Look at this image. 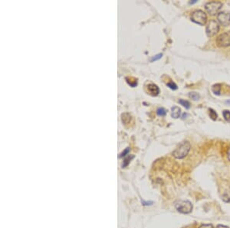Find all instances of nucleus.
<instances>
[{"instance_id":"423d86ee","label":"nucleus","mask_w":230,"mask_h":228,"mask_svg":"<svg viewBox=\"0 0 230 228\" xmlns=\"http://www.w3.org/2000/svg\"><path fill=\"white\" fill-rule=\"evenodd\" d=\"M219 31V25L216 20L212 19L208 22L206 28V32L208 37H213L216 36Z\"/></svg>"},{"instance_id":"39448f33","label":"nucleus","mask_w":230,"mask_h":228,"mask_svg":"<svg viewBox=\"0 0 230 228\" xmlns=\"http://www.w3.org/2000/svg\"><path fill=\"white\" fill-rule=\"evenodd\" d=\"M216 45L219 48H226L230 46V31L222 33L216 38Z\"/></svg>"},{"instance_id":"4468645a","label":"nucleus","mask_w":230,"mask_h":228,"mask_svg":"<svg viewBox=\"0 0 230 228\" xmlns=\"http://www.w3.org/2000/svg\"><path fill=\"white\" fill-rule=\"evenodd\" d=\"M209 117H210L211 119H213V121H216V119L218 118V115L216 114V112H215L213 108H209Z\"/></svg>"},{"instance_id":"1a4fd4ad","label":"nucleus","mask_w":230,"mask_h":228,"mask_svg":"<svg viewBox=\"0 0 230 228\" xmlns=\"http://www.w3.org/2000/svg\"><path fill=\"white\" fill-rule=\"evenodd\" d=\"M222 200L226 203H230V186L223 188V194H222Z\"/></svg>"},{"instance_id":"412c9836","label":"nucleus","mask_w":230,"mask_h":228,"mask_svg":"<svg viewBox=\"0 0 230 228\" xmlns=\"http://www.w3.org/2000/svg\"><path fill=\"white\" fill-rule=\"evenodd\" d=\"M130 149L129 148V147H127V148H126L125 150H124V151L122 152L121 154H120V156H119V157H124V156L127 155V154H129V152H130Z\"/></svg>"},{"instance_id":"dca6fc26","label":"nucleus","mask_w":230,"mask_h":228,"mask_svg":"<svg viewBox=\"0 0 230 228\" xmlns=\"http://www.w3.org/2000/svg\"><path fill=\"white\" fill-rule=\"evenodd\" d=\"M133 158H134V156H129V157H126V158L124 160L123 164H122V167L124 168V167H127V166L130 164V161H131Z\"/></svg>"},{"instance_id":"ddd939ff","label":"nucleus","mask_w":230,"mask_h":228,"mask_svg":"<svg viewBox=\"0 0 230 228\" xmlns=\"http://www.w3.org/2000/svg\"><path fill=\"white\" fill-rule=\"evenodd\" d=\"M121 120L124 124H129L131 121V116L128 113H124L121 115Z\"/></svg>"},{"instance_id":"393cba45","label":"nucleus","mask_w":230,"mask_h":228,"mask_svg":"<svg viewBox=\"0 0 230 228\" xmlns=\"http://www.w3.org/2000/svg\"><path fill=\"white\" fill-rule=\"evenodd\" d=\"M227 157H228V159H229V161L230 162V147H229V150H228V152H227Z\"/></svg>"},{"instance_id":"f257e3e1","label":"nucleus","mask_w":230,"mask_h":228,"mask_svg":"<svg viewBox=\"0 0 230 228\" xmlns=\"http://www.w3.org/2000/svg\"><path fill=\"white\" fill-rule=\"evenodd\" d=\"M191 149V145L188 141L182 142L179 145V146L173 152V155L175 158L177 159H183L187 156L189 154V151Z\"/></svg>"},{"instance_id":"b1692460","label":"nucleus","mask_w":230,"mask_h":228,"mask_svg":"<svg viewBox=\"0 0 230 228\" xmlns=\"http://www.w3.org/2000/svg\"><path fill=\"white\" fill-rule=\"evenodd\" d=\"M216 228H229V227H227V226L223 225V224H219V225H217V227H216Z\"/></svg>"},{"instance_id":"aec40b11","label":"nucleus","mask_w":230,"mask_h":228,"mask_svg":"<svg viewBox=\"0 0 230 228\" xmlns=\"http://www.w3.org/2000/svg\"><path fill=\"white\" fill-rule=\"evenodd\" d=\"M157 114L159 116H165L166 114H167V111L164 109V108H159L157 110Z\"/></svg>"},{"instance_id":"f8f14e48","label":"nucleus","mask_w":230,"mask_h":228,"mask_svg":"<svg viewBox=\"0 0 230 228\" xmlns=\"http://www.w3.org/2000/svg\"><path fill=\"white\" fill-rule=\"evenodd\" d=\"M126 81H127L129 85H130L133 88L137 85V79H136L135 78H133V77H127Z\"/></svg>"},{"instance_id":"a211bd4d","label":"nucleus","mask_w":230,"mask_h":228,"mask_svg":"<svg viewBox=\"0 0 230 228\" xmlns=\"http://www.w3.org/2000/svg\"><path fill=\"white\" fill-rule=\"evenodd\" d=\"M223 118L226 121L230 122V112L228 110H225L223 112Z\"/></svg>"},{"instance_id":"7ed1b4c3","label":"nucleus","mask_w":230,"mask_h":228,"mask_svg":"<svg viewBox=\"0 0 230 228\" xmlns=\"http://www.w3.org/2000/svg\"><path fill=\"white\" fill-rule=\"evenodd\" d=\"M191 20L199 26H205L207 22V16L202 10H196L191 15Z\"/></svg>"},{"instance_id":"bb28decb","label":"nucleus","mask_w":230,"mask_h":228,"mask_svg":"<svg viewBox=\"0 0 230 228\" xmlns=\"http://www.w3.org/2000/svg\"><path fill=\"white\" fill-rule=\"evenodd\" d=\"M196 2H197V1H196V0H195V1H193V2H189V4H193V3Z\"/></svg>"},{"instance_id":"a878e982","label":"nucleus","mask_w":230,"mask_h":228,"mask_svg":"<svg viewBox=\"0 0 230 228\" xmlns=\"http://www.w3.org/2000/svg\"><path fill=\"white\" fill-rule=\"evenodd\" d=\"M186 116H187V114H186V113H184V115H183V118H185V117H186Z\"/></svg>"},{"instance_id":"5701e85b","label":"nucleus","mask_w":230,"mask_h":228,"mask_svg":"<svg viewBox=\"0 0 230 228\" xmlns=\"http://www.w3.org/2000/svg\"><path fill=\"white\" fill-rule=\"evenodd\" d=\"M199 228H214L213 224H203Z\"/></svg>"},{"instance_id":"6e6552de","label":"nucleus","mask_w":230,"mask_h":228,"mask_svg":"<svg viewBox=\"0 0 230 228\" xmlns=\"http://www.w3.org/2000/svg\"><path fill=\"white\" fill-rule=\"evenodd\" d=\"M147 88L148 93L150 94V95H152V96H157V95H159V88L157 85H155V84L153 83L149 84V85H147Z\"/></svg>"},{"instance_id":"0eeeda50","label":"nucleus","mask_w":230,"mask_h":228,"mask_svg":"<svg viewBox=\"0 0 230 228\" xmlns=\"http://www.w3.org/2000/svg\"><path fill=\"white\" fill-rule=\"evenodd\" d=\"M217 20L223 26H228L230 25V12H220L217 15Z\"/></svg>"},{"instance_id":"9d476101","label":"nucleus","mask_w":230,"mask_h":228,"mask_svg":"<svg viewBox=\"0 0 230 228\" xmlns=\"http://www.w3.org/2000/svg\"><path fill=\"white\" fill-rule=\"evenodd\" d=\"M171 116L173 117L174 118H178L181 115V109L179 108V107L177 106H174L171 108Z\"/></svg>"},{"instance_id":"f03ea898","label":"nucleus","mask_w":230,"mask_h":228,"mask_svg":"<svg viewBox=\"0 0 230 228\" xmlns=\"http://www.w3.org/2000/svg\"><path fill=\"white\" fill-rule=\"evenodd\" d=\"M174 207L178 212L184 214H189L193 211V204L189 201L179 200L176 201L175 204H174Z\"/></svg>"},{"instance_id":"20e7f679","label":"nucleus","mask_w":230,"mask_h":228,"mask_svg":"<svg viewBox=\"0 0 230 228\" xmlns=\"http://www.w3.org/2000/svg\"><path fill=\"white\" fill-rule=\"evenodd\" d=\"M222 7H223V3L218 1L209 2L205 5V9H206V12L211 16L219 14V11L221 9Z\"/></svg>"},{"instance_id":"f3484780","label":"nucleus","mask_w":230,"mask_h":228,"mask_svg":"<svg viewBox=\"0 0 230 228\" xmlns=\"http://www.w3.org/2000/svg\"><path fill=\"white\" fill-rule=\"evenodd\" d=\"M189 97L191 98V99L194 100V101H197L199 99V94L196 93L195 92H192L189 94Z\"/></svg>"},{"instance_id":"2eb2a0df","label":"nucleus","mask_w":230,"mask_h":228,"mask_svg":"<svg viewBox=\"0 0 230 228\" xmlns=\"http://www.w3.org/2000/svg\"><path fill=\"white\" fill-rule=\"evenodd\" d=\"M179 103L181 105H183L184 108H186V109H189V108H190V103H189L188 101L184 100V99H179Z\"/></svg>"},{"instance_id":"9b49d317","label":"nucleus","mask_w":230,"mask_h":228,"mask_svg":"<svg viewBox=\"0 0 230 228\" xmlns=\"http://www.w3.org/2000/svg\"><path fill=\"white\" fill-rule=\"evenodd\" d=\"M223 85L222 84H216L212 87V91L215 95H222V88H223Z\"/></svg>"},{"instance_id":"6ab92c4d","label":"nucleus","mask_w":230,"mask_h":228,"mask_svg":"<svg viewBox=\"0 0 230 228\" xmlns=\"http://www.w3.org/2000/svg\"><path fill=\"white\" fill-rule=\"evenodd\" d=\"M167 85L169 87V88H171L172 90H177V85H176V84L174 83V82L171 81V80L167 82Z\"/></svg>"},{"instance_id":"4be33fe9","label":"nucleus","mask_w":230,"mask_h":228,"mask_svg":"<svg viewBox=\"0 0 230 228\" xmlns=\"http://www.w3.org/2000/svg\"><path fill=\"white\" fill-rule=\"evenodd\" d=\"M163 56V55L162 54H161V53H160V54H158V55H155V56H154V57H153V58H151V60H150V61L151 62H154V61H157V60H158V59H159V58H161V57H162Z\"/></svg>"}]
</instances>
